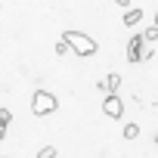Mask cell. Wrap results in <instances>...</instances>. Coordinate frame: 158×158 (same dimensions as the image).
Segmentation results:
<instances>
[{
  "label": "cell",
  "instance_id": "cell-4",
  "mask_svg": "<svg viewBox=\"0 0 158 158\" xmlns=\"http://www.w3.org/2000/svg\"><path fill=\"white\" fill-rule=\"evenodd\" d=\"M102 112H106L109 118H121V115H124V99H121L118 93H106V99H102Z\"/></svg>",
  "mask_w": 158,
  "mask_h": 158
},
{
  "label": "cell",
  "instance_id": "cell-2",
  "mask_svg": "<svg viewBox=\"0 0 158 158\" xmlns=\"http://www.w3.org/2000/svg\"><path fill=\"white\" fill-rule=\"evenodd\" d=\"M59 109V99L50 93V90H37L34 96H31V112L40 118V115H53Z\"/></svg>",
  "mask_w": 158,
  "mask_h": 158
},
{
  "label": "cell",
  "instance_id": "cell-11",
  "mask_svg": "<svg viewBox=\"0 0 158 158\" xmlns=\"http://www.w3.org/2000/svg\"><path fill=\"white\" fill-rule=\"evenodd\" d=\"M10 121H13V112H10V109H0V124H3V127H6Z\"/></svg>",
  "mask_w": 158,
  "mask_h": 158
},
{
  "label": "cell",
  "instance_id": "cell-5",
  "mask_svg": "<svg viewBox=\"0 0 158 158\" xmlns=\"http://www.w3.org/2000/svg\"><path fill=\"white\" fill-rule=\"evenodd\" d=\"M136 22H143V6H133V10H127V13H124V19H121V25H127V28H133Z\"/></svg>",
  "mask_w": 158,
  "mask_h": 158
},
{
  "label": "cell",
  "instance_id": "cell-7",
  "mask_svg": "<svg viewBox=\"0 0 158 158\" xmlns=\"http://www.w3.org/2000/svg\"><path fill=\"white\" fill-rule=\"evenodd\" d=\"M139 136V124H124V139H136Z\"/></svg>",
  "mask_w": 158,
  "mask_h": 158
},
{
  "label": "cell",
  "instance_id": "cell-10",
  "mask_svg": "<svg viewBox=\"0 0 158 158\" xmlns=\"http://www.w3.org/2000/svg\"><path fill=\"white\" fill-rule=\"evenodd\" d=\"M65 53H71V47H68V44L59 37V44H56V56H65Z\"/></svg>",
  "mask_w": 158,
  "mask_h": 158
},
{
  "label": "cell",
  "instance_id": "cell-8",
  "mask_svg": "<svg viewBox=\"0 0 158 158\" xmlns=\"http://www.w3.org/2000/svg\"><path fill=\"white\" fill-rule=\"evenodd\" d=\"M143 37H146V44H155V40H158V25H149V28L143 31Z\"/></svg>",
  "mask_w": 158,
  "mask_h": 158
},
{
  "label": "cell",
  "instance_id": "cell-3",
  "mask_svg": "<svg viewBox=\"0 0 158 158\" xmlns=\"http://www.w3.org/2000/svg\"><path fill=\"white\" fill-rule=\"evenodd\" d=\"M143 59H146V37H143V34H133V37L127 40V62L136 65V62H143Z\"/></svg>",
  "mask_w": 158,
  "mask_h": 158
},
{
  "label": "cell",
  "instance_id": "cell-9",
  "mask_svg": "<svg viewBox=\"0 0 158 158\" xmlns=\"http://www.w3.org/2000/svg\"><path fill=\"white\" fill-rule=\"evenodd\" d=\"M56 155H59L56 146H44V149H37V158H56Z\"/></svg>",
  "mask_w": 158,
  "mask_h": 158
},
{
  "label": "cell",
  "instance_id": "cell-6",
  "mask_svg": "<svg viewBox=\"0 0 158 158\" xmlns=\"http://www.w3.org/2000/svg\"><path fill=\"white\" fill-rule=\"evenodd\" d=\"M118 87H121V74L112 71V74L106 77V90H109V93H118Z\"/></svg>",
  "mask_w": 158,
  "mask_h": 158
},
{
  "label": "cell",
  "instance_id": "cell-13",
  "mask_svg": "<svg viewBox=\"0 0 158 158\" xmlns=\"http://www.w3.org/2000/svg\"><path fill=\"white\" fill-rule=\"evenodd\" d=\"M155 25H158V10H155Z\"/></svg>",
  "mask_w": 158,
  "mask_h": 158
},
{
  "label": "cell",
  "instance_id": "cell-1",
  "mask_svg": "<svg viewBox=\"0 0 158 158\" xmlns=\"http://www.w3.org/2000/svg\"><path fill=\"white\" fill-rule=\"evenodd\" d=\"M62 40L71 47L74 56H84V59H87V56L96 53V40H93L90 34H84V31H77V28H68V31L62 34Z\"/></svg>",
  "mask_w": 158,
  "mask_h": 158
},
{
  "label": "cell",
  "instance_id": "cell-12",
  "mask_svg": "<svg viewBox=\"0 0 158 158\" xmlns=\"http://www.w3.org/2000/svg\"><path fill=\"white\" fill-rule=\"evenodd\" d=\"M3 136H6V127H3V124H0V139H3Z\"/></svg>",
  "mask_w": 158,
  "mask_h": 158
}]
</instances>
